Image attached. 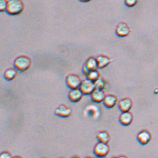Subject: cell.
Instances as JSON below:
<instances>
[{
    "instance_id": "cell-21",
    "label": "cell",
    "mask_w": 158,
    "mask_h": 158,
    "mask_svg": "<svg viewBox=\"0 0 158 158\" xmlns=\"http://www.w3.org/2000/svg\"><path fill=\"white\" fill-rule=\"evenodd\" d=\"M8 1L7 0H0V11H6Z\"/></svg>"
},
{
    "instance_id": "cell-27",
    "label": "cell",
    "mask_w": 158,
    "mask_h": 158,
    "mask_svg": "<svg viewBox=\"0 0 158 158\" xmlns=\"http://www.w3.org/2000/svg\"></svg>"
},
{
    "instance_id": "cell-14",
    "label": "cell",
    "mask_w": 158,
    "mask_h": 158,
    "mask_svg": "<svg viewBox=\"0 0 158 158\" xmlns=\"http://www.w3.org/2000/svg\"><path fill=\"white\" fill-rule=\"evenodd\" d=\"M106 95L103 90L96 89L91 94V100L95 103L103 102Z\"/></svg>"
},
{
    "instance_id": "cell-26",
    "label": "cell",
    "mask_w": 158,
    "mask_h": 158,
    "mask_svg": "<svg viewBox=\"0 0 158 158\" xmlns=\"http://www.w3.org/2000/svg\"><path fill=\"white\" fill-rule=\"evenodd\" d=\"M79 158L78 156H74V157H73V158Z\"/></svg>"
},
{
    "instance_id": "cell-5",
    "label": "cell",
    "mask_w": 158,
    "mask_h": 158,
    "mask_svg": "<svg viewBox=\"0 0 158 158\" xmlns=\"http://www.w3.org/2000/svg\"><path fill=\"white\" fill-rule=\"evenodd\" d=\"M79 89L81 90L83 94L91 95L92 93L96 89V86L94 82L86 78L82 81Z\"/></svg>"
},
{
    "instance_id": "cell-19",
    "label": "cell",
    "mask_w": 158,
    "mask_h": 158,
    "mask_svg": "<svg viewBox=\"0 0 158 158\" xmlns=\"http://www.w3.org/2000/svg\"><path fill=\"white\" fill-rule=\"evenodd\" d=\"M94 84L96 86V89H98L100 90H103L107 86L106 81L103 78L101 77L94 82Z\"/></svg>"
},
{
    "instance_id": "cell-17",
    "label": "cell",
    "mask_w": 158,
    "mask_h": 158,
    "mask_svg": "<svg viewBox=\"0 0 158 158\" xmlns=\"http://www.w3.org/2000/svg\"><path fill=\"white\" fill-rule=\"evenodd\" d=\"M97 139L99 142L108 143L110 141V135L108 132L102 130L98 132L96 135Z\"/></svg>"
},
{
    "instance_id": "cell-22",
    "label": "cell",
    "mask_w": 158,
    "mask_h": 158,
    "mask_svg": "<svg viewBox=\"0 0 158 158\" xmlns=\"http://www.w3.org/2000/svg\"><path fill=\"white\" fill-rule=\"evenodd\" d=\"M0 158H13V156H12L10 152L5 151L1 152L0 155Z\"/></svg>"
},
{
    "instance_id": "cell-11",
    "label": "cell",
    "mask_w": 158,
    "mask_h": 158,
    "mask_svg": "<svg viewBox=\"0 0 158 158\" xmlns=\"http://www.w3.org/2000/svg\"><path fill=\"white\" fill-rule=\"evenodd\" d=\"M132 106H133V103L131 99L128 97L123 98V99L120 100V101L118 103L119 110L122 112L130 111L132 107Z\"/></svg>"
},
{
    "instance_id": "cell-9",
    "label": "cell",
    "mask_w": 158,
    "mask_h": 158,
    "mask_svg": "<svg viewBox=\"0 0 158 158\" xmlns=\"http://www.w3.org/2000/svg\"><path fill=\"white\" fill-rule=\"evenodd\" d=\"M137 140L142 145H145L152 140V134L148 130H143L137 135Z\"/></svg>"
},
{
    "instance_id": "cell-13",
    "label": "cell",
    "mask_w": 158,
    "mask_h": 158,
    "mask_svg": "<svg viewBox=\"0 0 158 158\" xmlns=\"http://www.w3.org/2000/svg\"><path fill=\"white\" fill-rule=\"evenodd\" d=\"M117 97L114 94H107L106 95L105 99L103 101V105L106 108H112L114 107L117 103Z\"/></svg>"
},
{
    "instance_id": "cell-8",
    "label": "cell",
    "mask_w": 158,
    "mask_h": 158,
    "mask_svg": "<svg viewBox=\"0 0 158 158\" xmlns=\"http://www.w3.org/2000/svg\"><path fill=\"white\" fill-rule=\"evenodd\" d=\"M115 32L117 36L123 38L129 35L131 32V30L127 23L121 22L117 25Z\"/></svg>"
},
{
    "instance_id": "cell-15",
    "label": "cell",
    "mask_w": 158,
    "mask_h": 158,
    "mask_svg": "<svg viewBox=\"0 0 158 158\" xmlns=\"http://www.w3.org/2000/svg\"><path fill=\"white\" fill-rule=\"evenodd\" d=\"M96 59L98 68L100 69H103L107 67L112 62V59L110 57L103 55L98 56Z\"/></svg>"
},
{
    "instance_id": "cell-10",
    "label": "cell",
    "mask_w": 158,
    "mask_h": 158,
    "mask_svg": "<svg viewBox=\"0 0 158 158\" xmlns=\"http://www.w3.org/2000/svg\"><path fill=\"white\" fill-rule=\"evenodd\" d=\"M134 120V116L131 112H122L119 116L120 123L124 126H129Z\"/></svg>"
},
{
    "instance_id": "cell-28",
    "label": "cell",
    "mask_w": 158,
    "mask_h": 158,
    "mask_svg": "<svg viewBox=\"0 0 158 158\" xmlns=\"http://www.w3.org/2000/svg\"></svg>"
},
{
    "instance_id": "cell-16",
    "label": "cell",
    "mask_w": 158,
    "mask_h": 158,
    "mask_svg": "<svg viewBox=\"0 0 158 158\" xmlns=\"http://www.w3.org/2000/svg\"><path fill=\"white\" fill-rule=\"evenodd\" d=\"M18 71L15 68H10L6 69L3 74L5 79L7 81H12L18 76Z\"/></svg>"
},
{
    "instance_id": "cell-20",
    "label": "cell",
    "mask_w": 158,
    "mask_h": 158,
    "mask_svg": "<svg viewBox=\"0 0 158 158\" xmlns=\"http://www.w3.org/2000/svg\"><path fill=\"white\" fill-rule=\"evenodd\" d=\"M124 2L127 7H132L138 4V0H125Z\"/></svg>"
},
{
    "instance_id": "cell-6",
    "label": "cell",
    "mask_w": 158,
    "mask_h": 158,
    "mask_svg": "<svg viewBox=\"0 0 158 158\" xmlns=\"http://www.w3.org/2000/svg\"><path fill=\"white\" fill-rule=\"evenodd\" d=\"M98 63L97 59L93 56L89 57L87 59L85 64L82 67L83 73L86 76L87 74L92 70H97L98 69Z\"/></svg>"
},
{
    "instance_id": "cell-18",
    "label": "cell",
    "mask_w": 158,
    "mask_h": 158,
    "mask_svg": "<svg viewBox=\"0 0 158 158\" xmlns=\"http://www.w3.org/2000/svg\"><path fill=\"white\" fill-rule=\"evenodd\" d=\"M86 78L92 82H95L100 78V74L97 70L90 71L87 75Z\"/></svg>"
},
{
    "instance_id": "cell-29",
    "label": "cell",
    "mask_w": 158,
    "mask_h": 158,
    "mask_svg": "<svg viewBox=\"0 0 158 158\" xmlns=\"http://www.w3.org/2000/svg\"></svg>"
},
{
    "instance_id": "cell-23",
    "label": "cell",
    "mask_w": 158,
    "mask_h": 158,
    "mask_svg": "<svg viewBox=\"0 0 158 158\" xmlns=\"http://www.w3.org/2000/svg\"><path fill=\"white\" fill-rule=\"evenodd\" d=\"M79 1L82 2H88L91 1V0H79Z\"/></svg>"
},
{
    "instance_id": "cell-4",
    "label": "cell",
    "mask_w": 158,
    "mask_h": 158,
    "mask_svg": "<svg viewBox=\"0 0 158 158\" xmlns=\"http://www.w3.org/2000/svg\"><path fill=\"white\" fill-rule=\"evenodd\" d=\"M82 81L81 78L78 75L74 74H69L65 79L67 85L70 89L79 88Z\"/></svg>"
},
{
    "instance_id": "cell-12",
    "label": "cell",
    "mask_w": 158,
    "mask_h": 158,
    "mask_svg": "<svg viewBox=\"0 0 158 158\" xmlns=\"http://www.w3.org/2000/svg\"><path fill=\"white\" fill-rule=\"evenodd\" d=\"M83 94L79 88L71 89L68 94V98L71 102L74 103L78 102L82 100Z\"/></svg>"
},
{
    "instance_id": "cell-7",
    "label": "cell",
    "mask_w": 158,
    "mask_h": 158,
    "mask_svg": "<svg viewBox=\"0 0 158 158\" xmlns=\"http://www.w3.org/2000/svg\"><path fill=\"white\" fill-rule=\"evenodd\" d=\"M72 109L64 104L60 105L54 110V114L56 116L62 118L69 117L72 114Z\"/></svg>"
},
{
    "instance_id": "cell-24",
    "label": "cell",
    "mask_w": 158,
    "mask_h": 158,
    "mask_svg": "<svg viewBox=\"0 0 158 158\" xmlns=\"http://www.w3.org/2000/svg\"><path fill=\"white\" fill-rule=\"evenodd\" d=\"M118 158H127L126 157V156H124V155H121V156H118V157H117Z\"/></svg>"
},
{
    "instance_id": "cell-3",
    "label": "cell",
    "mask_w": 158,
    "mask_h": 158,
    "mask_svg": "<svg viewBox=\"0 0 158 158\" xmlns=\"http://www.w3.org/2000/svg\"><path fill=\"white\" fill-rule=\"evenodd\" d=\"M110 152V147L108 143L102 142L97 143L94 147V153L97 157L105 158Z\"/></svg>"
},
{
    "instance_id": "cell-25",
    "label": "cell",
    "mask_w": 158,
    "mask_h": 158,
    "mask_svg": "<svg viewBox=\"0 0 158 158\" xmlns=\"http://www.w3.org/2000/svg\"><path fill=\"white\" fill-rule=\"evenodd\" d=\"M13 158H23L20 156H13Z\"/></svg>"
},
{
    "instance_id": "cell-2",
    "label": "cell",
    "mask_w": 158,
    "mask_h": 158,
    "mask_svg": "<svg viewBox=\"0 0 158 158\" xmlns=\"http://www.w3.org/2000/svg\"><path fill=\"white\" fill-rule=\"evenodd\" d=\"M32 64L31 59L27 56H20L15 59L14 62V67L20 72H25L29 69Z\"/></svg>"
},
{
    "instance_id": "cell-1",
    "label": "cell",
    "mask_w": 158,
    "mask_h": 158,
    "mask_svg": "<svg viewBox=\"0 0 158 158\" xmlns=\"http://www.w3.org/2000/svg\"><path fill=\"white\" fill-rule=\"evenodd\" d=\"M24 10L22 0H9L6 12L10 15H20Z\"/></svg>"
}]
</instances>
